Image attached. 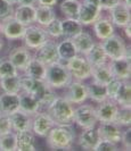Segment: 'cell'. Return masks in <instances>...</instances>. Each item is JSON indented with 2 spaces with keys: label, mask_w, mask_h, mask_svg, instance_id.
I'll return each mask as SVG.
<instances>
[{
  "label": "cell",
  "mask_w": 131,
  "mask_h": 151,
  "mask_svg": "<svg viewBox=\"0 0 131 151\" xmlns=\"http://www.w3.org/2000/svg\"><path fill=\"white\" fill-rule=\"evenodd\" d=\"M45 139L50 150H71L77 142V133L72 124H55Z\"/></svg>",
  "instance_id": "6da1fadb"
},
{
  "label": "cell",
  "mask_w": 131,
  "mask_h": 151,
  "mask_svg": "<svg viewBox=\"0 0 131 151\" xmlns=\"http://www.w3.org/2000/svg\"><path fill=\"white\" fill-rule=\"evenodd\" d=\"M21 89L23 92L30 93L38 99L43 110H46L47 107L57 97L56 90L49 86L45 80H35L25 75H21Z\"/></svg>",
  "instance_id": "7a4b0ae2"
},
{
  "label": "cell",
  "mask_w": 131,
  "mask_h": 151,
  "mask_svg": "<svg viewBox=\"0 0 131 151\" xmlns=\"http://www.w3.org/2000/svg\"><path fill=\"white\" fill-rule=\"evenodd\" d=\"M74 108V105L67 99L63 96H57L46 108V111L51 116L56 124H73Z\"/></svg>",
  "instance_id": "3957f363"
},
{
  "label": "cell",
  "mask_w": 131,
  "mask_h": 151,
  "mask_svg": "<svg viewBox=\"0 0 131 151\" xmlns=\"http://www.w3.org/2000/svg\"><path fill=\"white\" fill-rule=\"evenodd\" d=\"M72 80L73 78L69 74L65 63L59 60L46 66L45 81L54 90H62L66 88Z\"/></svg>",
  "instance_id": "277c9868"
},
{
  "label": "cell",
  "mask_w": 131,
  "mask_h": 151,
  "mask_svg": "<svg viewBox=\"0 0 131 151\" xmlns=\"http://www.w3.org/2000/svg\"><path fill=\"white\" fill-rule=\"evenodd\" d=\"M73 123H75L81 129L96 127L98 124L96 107L85 102L77 105V107L74 108Z\"/></svg>",
  "instance_id": "5b68a950"
},
{
  "label": "cell",
  "mask_w": 131,
  "mask_h": 151,
  "mask_svg": "<svg viewBox=\"0 0 131 151\" xmlns=\"http://www.w3.org/2000/svg\"><path fill=\"white\" fill-rule=\"evenodd\" d=\"M65 65L73 80L85 82L91 77V65L82 55L77 53V56L66 61Z\"/></svg>",
  "instance_id": "8992f818"
},
{
  "label": "cell",
  "mask_w": 131,
  "mask_h": 151,
  "mask_svg": "<svg viewBox=\"0 0 131 151\" xmlns=\"http://www.w3.org/2000/svg\"><path fill=\"white\" fill-rule=\"evenodd\" d=\"M100 43L103 45V49H104V51L107 56L108 60L125 57L128 45L125 43V40L121 35L114 33L109 38L101 40Z\"/></svg>",
  "instance_id": "52a82bcc"
},
{
  "label": "cell",
  "mask_w": 131,
  "mask_h": 151,
  "mask_svg": "<svg viewBox=\"0 0 131 151\" xmlns=\"http://www.w3.org/2000/svg\"><path fill=\"white\" fill-rule=\"evenodd\" d=\"M49 39L50 38L48 37V34L42 26L32 24V25L26 26L23 38L21 40L23 41V45L26 48H29L30 50H35L40 45L47 42Z\"/></svg>",
  "instance_id": "ba28073f"
},
{
  "label": "cell",
  "mask_w": 131,
  "mask_h": 151,
  "mask_svg": "<svg viewBox=\"0 0 131 151\" xmlns=\"http://www.w3.org/2000/svg\"><path fill=\"white\" fill-rule=\"evenodd\" d=\"M63 93V97L67 99L71 104L80 105L88 100V91H87V84L82 81L72 80Z\"/></svg>",
  "instance_id": "9c48e42d"
},
{
  "label": "cell",
  "mask_w": 131,
  "mask_h": 151,
  "mask_svg": "<svg viewBox=\"0 0 131 151\" xmlns=\"http://www.w3.org/2000/svg\"><path fill=\"white\" fill-rule=\"evenodd\" d=\"M33 57L37 58L40 63H42L45 66L59 61V56L57 51V41L49 39L47 42L34 50Z\"/></svg>",
  "instance_id": "30bf717a"
},
{
  "label": "cell",
  "mask_w": 131,
  "mask_h": 151,
  "mask_svg": "<svg viewBox=\"0 0 131 151\" xmlns=\"http://www.w3.org/2000/svg\"><path fill=\"white\" fill-rule=\"evenodd\" d=\"M54 119L51 116L47 113L46 110H41L32 116V126L31 131L35 136L39 137H46L49 131L55 126Z\"/></svg>",
  "instance_id": "8fae6325"
},
{
  "label": "cell",
  "mask_w": 131,
  "mask_h": 151,
  "mask_svg": "<svg viewBox=\"0 0 131 151\" xmlns=\"http://www.w3.org/2000/svg\"><path fill=\"white\" fill-rule=\"evenodd\" d=\"M101 12L103 10L99 5H93L89 1L81 0L77 19L82 24V26H89L93 25L95 21L101 15Z\"/></svg>",
  "instance_id": "7c38bea8"
},
{
  "label": "cell",
  "mask_w": 131,
  "mask_h": 151,
  "mask_svg": "<svg viewBox=\"0 0 131 151\" xmlns=\"http://www.w3.org/2000/svg\"><path fill=\"white\" fill-rule=\"evenodd\" d=\"M26 26L16 21L14 16H10L1 22V35L6 40L16 41L23 38Z\"/></svg>",
  "instance_id": "4fadbf2b"
},
{
  "label": "cell",
  "mask_w": 131,
  "mask_h": 151,
  "mask_svg": "<svg viewBox=\"0 0 131 151\" xmlns=\"http://www.w3.org/2000/svg\"><path fill=\"white\" fill-rule=\"evenodd\" d=\"M32 58H33L32 51L24 45L14 47L8 53V59L12 61V64L17 68L18 72H23L24 68L26 67V65Z\"/></svg>",
  "instance_id": "5bb4252c"
},
{
  "label": "cell",
  "mask_w": 131,
  "mask_h": 151,
  "mask_svg": "<svg viewBox=\"0 0 131 151\" xmlns=\"http://www.w3.org/2000/svg\"><path fill=\"white\" fill-rule=\"evenodd\" d=\"M97 127V126H96ZM97 131L99 133L100 139L107 140L109 142L120 144L121 136H122V127H120L114 122H103L99 123Z\"/></svg>",
  "instance_id": "9a60e30c"
},
{
  "label": "cell",
  "mask_w": 131,
  "mask_h": 151,
  "mask_svg": "<svg viewBox=\"0 0 131 151\" xmlns=\"http://www.w3.org/2000/svg\"><path fill=\"white\" fill-rule=\"evenodd\" d=\"M131 59L127 57H122L119 59H112L108 61L109 68L112 70V74L114 78L120 81L130 80L131 76Z\"/></svg>",
  "instance_id": "2e32d148"
},
{
  "label": "cell",
  "mask_w": 131,
  "mask_h": 151,
  "mask_svg": "<svg viewBox=\"0 0 131 151\" xmlns=\"http://www.w3.org/2000/svg\"><path fill=\"white\" fill-rule=\"evenodd\" d=\"M130 10V8L127 7L123 2H120L114 8L108 10V13H109L108 16L113 23V25L115 27H119V29H123L125 25L131 23Z\"/></svg>",
  "instance_id": "e0dca14e"
},
{
  "label": "cell",
  "mask_w": 131,
  "mask_h": 151,
  "mask_svg": "<svg viewBox=\"0 0 131 151\" xmlns=\"http://www.w3.org/2000/svg\"><path fill=\"white\" fill-rule=\"evenodd\" d=\"M93 29L96 38L100 41L109 38L115 33V26L113 25L109 16H105L103 14L95 21L93 24Z\"/></svg>",
  "instance_id": "ac0fdd59"
},
{
  "label": "cell",
  "mask_w": 131,
  "mask_h": 151,
  "mask_svg": "<svg viewBox=\"0 0 131 151\" xmlns=\"http://www.w3.org/2000/svg\"><path fill=\"white\" fill-rule=\"evenodd\" d=\"M119 106L113 99H105L104 101L98 102L96 107V113L98 117V123L103 122H114L116 111Z\"/></svg>",
  "instance_id": "d6986e66"
},
{
  "label": "cell",
  "mask_w": 131,
  "mask_h": 151,
  "mask_svg": "<svg viewBox=\"0 0 131 151\" xmlns=\"http://www.w3.org/2000/svg\"><path fill=\"white\" fill-rule=\"evenodd\" d=\"M99 140L100 136L97 131V127H93V129H82L80 135L77 136V142L82 150L91 151L95 149V147L99 142Z\"/></svg>",
  "instance_id": "ffe728a7"
},
{
  "label": "cell",
  "mask_w": 131,
  "mask_h": 151,
  "mask_svg": "<svg viewBox=\"0 0 131 151\" xmlns=\"http://www.w3.org/2000/svg\"><path fill=\"white\" fill-rule=\"evenodd\" d=\"M20 109V94L18 93H0V114L9 116Z\"/></svg>",
  "instance_id": "44dd1931"
},
{
  "label": "cell",
  "mask_w": 131,
  "mask_h": 151,
  "mask_svg": "<svg viewBox=\"0 0 131 151\" xmlns=\"http://www.w3.org/2000/svg\"><path fill=\"white\" fill-rule=\"evenodd\" d=\"M14 18L23 24L24 26H29L35 23V6L34 5H17L14 7Z\"/></svg>",
  "instance_id": "7402d4cb"
},
{
  "label": "cell",
  "mask_w": 131,
  "mask_h": 151,
  "mask_svg": "<svg viewBox=\"0 0 131 151\" xmlns=\"http://www.w3.org/2000/svg\"><path fill=\"white\" fill-rule=\"evenodd\" d=\"M9 121L12 124V129L14 132L30 131L32 126V116L22 110H16L9 115Z\"/></svg>",
  "instance_id": "603a6c76"
},
{
  "label": "cell",
  "mask_w": 131,
  "mask_h": 151,
  "mask_svg": "<svg viewBox=\"0 0 131 151\" xmlns=\"http://www.w3.org/2000/svg\"><path fill=\"white\" fill-rule=\"evenodd\" d=\"M18 94H20V110L29 114L31 116L43 110L41 107V104L34 96L23 92V91H21Z\"/></svg>",
  "instance_id": "cb8c5ba5"
},
{
  "label": "cell",
  "mask_w": 131,
  "mask_h": 151,
  "mask_svg": "<svg viewBox=\"0 0 131 151\" xmlns=\"http://www.w3.org/2000/svg\"><path fill=\"white\" fill-rule=\"evenodd\" d=\"M16 134V150L18 151H34L35 148V135L30 131L15 132Z\"/></svg>",
  "instance_id": "d4e9b609"
},
{
  "label": "cell",
  "mask_w": 131,
  "mask_h": 151,
  "mask_svg": "<svg viewBox=\"0 0 131 151\" xmlns=\"http://www.w3.org/2000/svg\"><path fill=\"white\" fill-rule=\"evenodd\" d=\"M85 59L91 66H97V65H101L108 61V58L106 53L103 49V45L100 42H95L91 49L85 55Z\"/></svg>",
  "instance_id": "484cf974"
},
{
  "label": "cell",
  "mask_w": 131,
  "mask_h": 151,
  "mask_svg": "<svg viewBox=\"0 0 131 151\" xmlns=\"http://www.w3.org/2000/svg\"><path fill=\"white\" fill-rule=\"evenodd\" d=\"M72 41L77 48V51L79 55H82L85 56V53L88 52L91 47L93 45L95 41H93V35L85 31H82L80 32L77 35H75L74 38H72Z\"/></svg>",
  "instance_id": "4316f807"
},
{
  "label": "cell",
  "mask_w": 131,
  "mask_h": 151,
  "mask_svg": "<svg viewBox=\"0 0 131 151\" xmlns=\"http://www.w3.org/2000/svg\"><path fill=\"white\" fill-rule=\"evenodd\" d=\"M91 77H93V81L104 84V85H106L111 80H113L114 76L112 74L108 61L101 65L91 66Z\"/></svg>",
  "instance_id": "83f0119b"
},
{
  "label": "cell",
  "mask_w": 131,
  "mask_h": 151,
  "mask_svg": "<svg viewBox=\"0 0 131 151\" xmlns=\"http://www.w3.org/2000/svg\"><path fill=\"white\" fill-rule=\"evenodd\" d=\"M57 51L59 56V60L63 63H66L71 58L77 55V48L73 43L72 39L63 38L62 41L57 42Z\"/></svg>",
  "instance_id": "f1b7e54d"
},
{
  "label": "cell",
  "mask_w": 131,
  "mask_h": 151,
  "mask_svg": "<svg viewBox=\"0 0 131 151\" xmlns=\"http://www.w3.org/2000/svg\"><path fill=\"white\" fill-rule=\"evenodd\" d=\"M62 25V34L63 38L72 39L77 35L80 32L83 31L82 24L77 21V18H64L61 19Z\"/></svg>",
  "instance_id": "f546056e"
},
{
  "label": "cell",
  "mask_w": 131,
  "mask_h": 151,
  "mask_svg": "<svg viewBox=\"0 0 131 151\" xmlns=\"http://www.w3.org/2000/svg\"><path fill=\"white\" fill-rule=\"evenodd\" d=\"M114 101L119 107L131 108V83L130 80L122 81L119 90L116 92Z\"/></svg>",
  "instance_id": "4dcf8cb0"
},
{
  "label": "cell",
  "mask_w": 131,
  "mask_h": 151,
  "mask_svg": "<svg viewBox=\"0 0 131 151\" xmlns=\"http://www.w3.org/2000/svg\"><path fill=\"white\" fill-rule=\"evenodd\" d=\"M45 74H46V66L34 57L29 61V64L23 70V75L35 80H45Z\"/></svg>",
  "instance_id": "1f68e13d"
},
{
  "label": "cell",
  "mask_w": 131,
  "mask_h": 151,
  "mask_svg": "<svg viewBox=\"0 0 131 151\" xmlns=\"http://www.w3.org/2000/svg\"><path fill=\"white\" fill-rule=\"evenodd\" d=\"M56 16V12H55L54 7H48V6H35V23L45 27L47 24L55 19Z\"/></svg>",
  "instance_id": "d6a6232c"
},
{
  "label": "cell",
  "mask_w": 131,
  "mask_h": 151,
  "mask_svg": "<svg viewBox=\"0 0 131 151\" xmlns=\"http://www.w3.org/2000/svg\"><path fill=\"white\" fill-rule=\"evenodd\" d=\"M0 90L8 93H20L21 89V75H12L0 78Z\"/></svg>",
  "instance_id": "836d02e7"
},
{
  "label": "cell",
  "mask_w": 131,
  "mask_h": 151,
  "mask_svg": "<svg viewBox=\"0 0 131 151\" xmlns=\"http://www.w3.org/2000/svg\"><path fill=\"white\" fill-rule=\"evenodd\" d=\"M87 91H88V99L91 101L98 104L107 99L106 96V88L104 84H100L98 82L91 81L89 84H87Z\"/></svg>",
  "instance_id": "e575fe53"
},
{
  "label": "cell",
  "mask_w": 131,
  "mask_h": 151,
  "mask_svg": "<svg viewBox=\"0 0 131 151\" xmlns=\"http://www.w3.org/2000/svg\"><path fill=\"white\" fill-rule=\"evenodd\" d=\"M80 5L79 0H63L59 4V10L65 18H77Z\"/></svg>",
  "instance_id": "d590c367"
},
{
  "label": "cell",
  "mask_w": 131,
  "mask_h": 151,
  "mask_svg": "<svg viewBox=\"0 0 131 151\" xmlns=\"http://www.w3.org/2000/svg\"><path fill=\"white\" fill-rule=\"evenodd\" d=\"M114 123L120 127H128L131 125V108L128 107H119L116 111Z\"/></svg>",
  "instance_id": "8d00e7d4"
},
{
  "label": "cell",
  "mask_w": 131,
  "mask_h": 151,
  "mask_svg": "<svg viewBox=\"0 0 131 151\" xmlns=\"http://www.w3.org/2000/svg\"><path fill=\"white\" fill-rule=\"evenodd\" d=\"M48 37L53 40H58V39L63 38L62 34V25H61V19L58 17H56L53 19L49 24H47L43 27Z\"/></svg>",
  "instance_id": "74e56055"
},
{
  "label": "cell",
  "mask_w": 131,
  "mask_h": 151,
  "mask_svg": "<svg viewBox=\"0 0 131 151\" xmlns=\"http://www.w3.org/2000/svg\"><path fill=\"white\" fill-rule=\"evenodd\" d=\"M0 150L14 151L16 150V134L14 131L5 135L0 136Z\"/></svg>",
  "instance_id": "f35d334b"
},
{
  "label": "cell",
  "mask_w": 131,
  "mask_h": 151,
  "mask_svg": "<svg viewBox=\"0 0 131 151\" xmlns=\"http://www.w3.org/2000/svg\"><path fill=\"white\" fill-rule=\"evenodd\" d=\"M17 74H20V72L17 70V68L12 64V61L8 58L0 59V78L6 77V76L17 75Z\"/></svg>",
  "instance_id": "ab89813d"
},
{
  "label": "cell",
  "mask_w": 131,
  "mask_h": 151,
  "mask_svg": "<svg viewBox=\"0 0 131 151\" xmlns=\"http://www.w3.org/2000/svg\"><path fill=\"white\" fill-rule=\"evenodd\" d=\"M14 14V5L8 2L7 0H0V22L13 16Z\"/></svg>",
  "instance_id": "60d3db41"
},
{
  "label": "cell",
  "mask_w": 131,
  "mask_h": 151,
  "mask_svg": "<svg viewBox=\"0 0 131 151\" xmlns=\"http://www.w3.org/2000/svg\"><path fill=\"white\" fill-rule=\"evenodd\" d=\"M121 82H122V81H120V80H117V78H113V80H111V81L105 85V88H106V96H107L108 99H113V100H114L116 92H117L120 85H121Z\"/></svg>",
  "instance_id": "b9f144b4"
},
{
  "label": "cell",
  "mask_w": 131,
  "mask_h": 151,
  "mask_svg": "<svg viewBox=\"0 0 131 151\" xmlns=\"http://www.w3.org/2000/svg\"><path fill=\"white\" fill-rule=\"evenodd\" d=\"M119 149V144H115L113 142H109L107 140H103L100 139L99 142L95 147L93 151H116Z\"/></svg>",
  "instance_id": "7bdbcfd3"
},
{
  "label": "cell",
  "mask_w": 131,
  "mask_h": 151,
  "mask_svg": "<svg viewBox=\"0 0 131 151\" xmlns=\"http://www.w3.org/2000/svg\"><path fill=\"white\" fill-rule=\"evenodd\" d=\"M121 145L124 150H131V127L128 126L124 131H122V136H121Z\"/></svg>",
  "instance_id": "ee69618b"
},
{
  "label": "cell",
  "mask_w": 131,
  "mask_h": 151,
  "mask_svg": "<svg viewBox=\"0 0 131 151\" xmlns=\"http://www.w3.org/2000/svg\"><path fill=\"white\" fill-rule=\"evenodd\" d=\"M12 124L9 121V116L0 115V136L5 135L9 132H12Z\"/></svg>",
  "instance_id": "f6af8a7d"
},
{
  "label": "cell",
  "mask_w": 131,
  "mask_h": 151,
  "mask_svg": "<svg viewBox=\"0 0 131 151\" xmlns=\"http://www.w3.org/2000/svg\"><path fill=\"white\" fill-rule=\"evenodd\" d=\"M120 2H122V0H99V5L101 10H111L112 8H114L116 5H119Z\"/></svg>",
  "instance_id": "bcb514c9"
},
{
  "label": "cell",
  "mask_w": 131,
  "mask_h": 151,
  "mask_svg": "<svg viewBox=\"0 0 131 151\" xmlns=\"http://www.w3.org/2000/svg\"><path fill=\"white\" fill-rule=\"evenodd\" d=\"M58 4V0H37L38 6H48V7H55ZM35 5V6H37Z\"/></svg>",
  "instance_id": "7dc6e473"
},
{
  "label": "cell",
  "mask_w": 131,
  "mask_h": 151,
  "mask_svg": "<svg viewBox=\"0 0 131 151\" xmlns=\"http://www.w3.org/2000/svg\"><path fill=\"white\" fill-rule=\"evenodd\" d=\"M123 30H124V34H125L127 39H129V40H130V38H131V32H130V30H131V23H129L128 25H125V26L123 27Z\"/></svg>",
  "instance_id": "c3c4849f"
},
{
  "label": "cell",
  "mask_w": 131,
  "mask_h": 151,
  "mask_svg": "<svg viewBox=\"0 0 131 151\" xmlns=\"http://www.w3.org/2000/svg\"><path fill=\"white\" fill-rule=\"evenodd\" d=\"M17 5H37V0H18Z\"/></svg>",
  "instance_id": "681fc988"
},
{
  "label": "cell",
  "mask_w": 131,
  "mask_h": 151,
  "mask_svg": "<svg viewBox=\"0 0 131 151\" xmlns=\"http://www.w3.org/2000/svg\"><path fill=\"white\" fill-rule=\"evenodd\" d=\"M4 48H5V38L1 35V37H0V51H1Z\"/></svg>",
  "instance_id": "f907efd6"
},
{
  "label": "cell",
  "mask_w": 131,
  "mask_h": 151,
  "mask_svg": "<svg viewBox=\"0 0 131 151\" xmlns=\"http://www.w3.org/2000/svg\"><path fill=\"white\" fill-rule=\"evenodd\" d=\"M122 2H123L127 7H129L131 9V0H122Z\"/></svg>",
  "instance_id": "816d5d0a"
},
{
  "label": "cell",
  "mask_w": 131,
  "mask_h": 151,
  "mask_svg": "<svg viewBox=\"0 0 131 151\" xmlns=\"http://www.w3.org/2000/svg\"><path fill=\"white\" fill-rule=\"evenodd\" d=\"M7 1H8V2H10L12 5H14V6L18 4V0H7Z\"/></svg>",
  "instance_id": "f5cc1de1"
},
{
  "label": "cell",
  "mask_w": 131,
  "mask_h": 151,
  "mask_svg": "<svg viewBox=\"0 0 131 151\" xmlns=\"http://www.w3.org/2000/svg\"><path fill=\"white\" fill-rule=\"evenodd\" d=\"M0 37H1V22H0Z\"/></svg>",
  "instance_id": "db71d44e"
},
{
  "label": "cell",
  "mask_w": 131,
  "mask_h": 151,
  "mask_svg": "<svg viewBox=\"0 0 131 151\" xmlns=\"http://www.w3.org/2000/svg\"><path fill=\"white\" fill-rule=\"evenodd\" d=\"M79 1H81V0H79Z\"/></svg>",
  "instance_id": "11a10c76"
},
{
  "label": "cell",
  "mask_w": 131,
  "mask_h": 151,
  "mask_svg": "<svg viewBox=\"0 0 131 151\" xmlns=\"http://www.w3.org/2000/svg\"><path fill=\"white\" fill-rule=\"evenodd\" d=\"M0 115H1V114H0Z\"/></svg>",
  "instance_id": "9f6ffc18"
}]
</instances>
